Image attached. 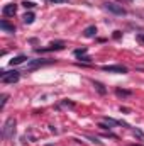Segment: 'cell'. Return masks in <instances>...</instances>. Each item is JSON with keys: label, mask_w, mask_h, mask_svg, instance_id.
Segmentation results:
<instances>
[{"label": "cell", "mask_w": 144, "mask_h": 146, "mask_svg": "<svg viewBox=\"0 0 144 146\" xmlns=\"http://www.w3.org/2000/svg\"><path fill=\"white\" fill-rule=\"evenodd\" d=\"M14 133H15V119L9 117L2 127V136H3V139H10V138H14Z\"/></svg>", "instance_id": "obj_1"}, {"label": "cell", "mask_w": 144, "mask_h": 146, "mask_svg": "<svg viewBox=\"0 0 144 146\" xmlns=\"http://www.w3.org/2000/svg\"><path fill=\"white\" fill-rule=\"evenodd\" d=\"M19 78H20V73L19 72H2L0 73V80H2V83H15V82H19Z\"/></svg>", "instance_id": "obj_2"}, {"label": "cell", "mask_w": 144, "mask_h": 146, "mask_svg": "<svg viewBox=\"0 0 144 146\" xmlns=\"http://www.w3.org/2000/svg\"><path fill=\"white\" fill-rule=\"evenodd\" d=\"M104 5H105V9H107L108 12H112V14H115V15H126V9H124L122 5L115 3V2H105Z\"/></svg>", "instance_id": "obj_3"}, {"label": "cell", "mask_w": 144, "mask_h": 146, "mask_svg": "<svg viewBox=\"0 0 144 146\" xmlns=\"http://www.w3.org/2000/svg\"><path fill=\"white\" fill-rule=\"evenodd\" d=\"M53 63V60H31V61H27V70H36L39 66H46V65H51Z\"/></svg>", "instance_id": "obj_4"}, {"label": "cell", "mask_w": 144, "mask_h": 146, "mask_svg": "<svg viewBox=\"0 0 144 146\" xmlns=\"http://www.w3.org/2000/svg\"><path fill=\"white\" fill-rule=\"evenodd\" d=\"M65 48V42L63 41H58V42H51L49 46L46 48H37V53H48V51H58V49H63Z\"/></svg>", "instance_id": "obj_5"}, {"label": "cell", "mask_w": 144, "mask_h": 146, "mask_svg": "<svg viewBox=\"0 0 144 146\" xmlns=\"http://www.w3.org/2000/svg\"><path fill=\"white\" fill-rule=\"evenodd\" d=\"M102 70L108 73H127V68L122 65H105V66H102Z\"/></svg>", "instance_id": "obj_6"}, {"label": "cell", "mask_w": 144, "mask_h": 146, "mask_svg": "<svg viewBox=\"0 0 144 146\" xmlns=\"http://www.w3.org/2000/svg\"><path fill=\"white\" fill-rule=\"evenodd\" d=\"M15 12H17V5H15V3H7V5L3 7V10H2V14H3L5 17L15 15Z\"/></svg>", "instance_id": "obj_7"}, {"label": "cell", "mask_w": 144, "mask_h": 146, "mask_svg": "<svg viewBox=\"0 0 144 146\" xmlns=\"http://www.w3.org/2000/svg\"><path fill=\"white\" fill-rule=\"evenodd\" d=\"M26 60H27V56H24V54H19V56L12 58V60L9 61V65H10V66H15V65H20V63H24Z\"/></svg>", "instance_id": "obj_8"}, {"label": "cell", "mask_w": 144, "mask_h": 146, "mask_svg": "<svg viewBox=\"0 0 144 146\" xmlns=\"http://www.w3.org/2000/svg\"><path fill=\"white\" fill-rule=\"evenodd\" d=\"M0 27H2V31H5V33H14V31H15V27H14L12 24H9L5 19L0 21Z\"/></svg>", "instance_id": "obj_9"}, {"label": "cell", "mask_w": 144, "mask_h": 146, "mask_svg": "<svg viewBox=\"0 0 144 146\" xmlns=\"http://www.w3.org/2000/svg\"><path fill=\"white\" fill-rule=\"evenodd\" d=\"M95 34H97V27H95V26H88V27L83 31V36L85 37H93Z\"/></svg>", "instance_id": "obj_10"}, {"label": "cell", "mask_w": 144, "mask_h": 146, "mask_svg": "<svg viewBox=\"0 0 144 146\" xmlns=\"http://www.w3.org/2000/svg\"><path fill=\"white\" fill-rule=\"evenodd\" d=\"M34 19H36V15H34L32 12H26V14H24V17H22V21H24L26 24H32V22H34Z\"/></svg>", "instance_id": "obj_11"}, {"label": "cell", "mask_w": 144, "mask_h": 146, "mask_svg": "<svg viewBox=\"0 0 144 146\" xmlns=\"http://www.w3.org/2000/svg\"><path fill=\"white\" fill-rule=\"evenodd\" d=\"M93 87L97 88V92H98L100 95H105V94H107V88H105V87H104L100 82H93Z\"/></svg>", "instance_id": "obj_12"}, {"label": "cell", "mask_w": 144, "mask_h": 146, "mask_svg": "<svg viewBox=\"0 0 144 146\" xmlns=\"http://www.w3.org/2000/svg\"><path fill=\"white\" fill-rule=\"evenodd\" d=\"M115 95L117 97H129L131 90H122V88H115Z\"/></svg>", "instance_id": "obj_13"}, {"label": "cell", "mask_w": 144, "mask_h": 146, "mask_svg": "<svg viewBox=\"0 0 144 146\" xmlns=\"http://www.w3.org/2000/svg\"><path fill=\"white\" fill-rule=\"evenodd\" d=\"M22 7H26V9H34V7H36V3H34V2H31V0H24V2H22Z\"/></svg>", "instance_id": "obj_14"}, {"label": "cell", "mask_w": 144, "mask_h": 146, "mask_svg": "<svg viewBox=\"0 0 144 146\" xmlns=\"http://www.w3.org/2000/svg\"><path fill=\"white\" fill-rule=\"evenodd\" d=\"M132 133H134V134H136L141 141H144V133L141 131V129H137V127H136V129H132Z\"/></svg>", "instance_id": "obj_15"}, {"label": "cell", "mask_w": 144, "mask_h": 146, "mask_svg": "<svg viewBox=\"0 0 144 146\" xmlns=\"http://www.w3.org/2000/svg\"><path fill=\"white\" fill-rule=\"evenodd\" d=\"M81 54H87V48H81V49H76V51H75V56H76V58L81 56Z\"/></svg>", "instance_id": "obj_16"}, {"label": "cell", "mask_w": 144, "mask_h": 146, "mask_svg": "<svg viewBox=\"0 0 144 146\" xmlns=\"http://www.w3.org/2000/svg\"><path fill=\"white\" fill-rule=\"evenodd\" d=\"M98 127H100V129H110L112 126H110L108 122H98Z\"/></svg>", "instance_id": "obj_17"}, {"label": "cell", "mask_w": 144, "mask_h": 146, "mask_svg": "<svg viewBox=\"0 0 144 146\" xmlns=\"http://www.w3.org/2000/svg\"><path fill=\"white\" fill-rule=\"evenodd\" d=\"M78 58H80L81 61H85V63H90V61H92V58H90V56H87V54H81V56H78Z\"/></svg>", "instance_id": "obj_18"}, {"label": "cell", "mask_w": 144, "mask_h": 146, "mask_svg": "<svg viewBox=\"0 0 144 146\" xmlns=\"http://www.w3.org/2000/svg\"><path fill=\"white\" fill-rule=\"evenodd\" d=\"M7 99H9V95H2V102H0V109H3V107H5V104H7Z\"/></svg>", "instance_id": "obj_19"}, {"label": "cell", "mask_w": 144, "mask_h": 146, "mask_svg": "<svg viewBox=\"0 0 144 146\" xmlns=\"http://www.w3.org/2000/svg\"><path fill=\"white\" fill-rule=\"evenodd\" d=\"M48 2H51V3H65L68 0H48Z\"/></svg>", "instance_id": "obj_20"}, {"label": "cell", "mask_w": 144, "mask_h": 146, "mask_svg": "<svg viewBox=\"0 0 144 146\" xmlns=\"http://www.w3.org/2000/svg\"><path fill=\"white\" fill-rule=\"evenodd\" d=\"M141 41H144V34H141Z\"/></svg>", "instance_id": "obj_21"}, {"label": "cell", "mask_w": 144, "mask_h": 146, "mask_svg": "<svg viewBox=\"0 0 144 146\" xmlns=\"http://www.w3.org/2000/svg\"><path fill=\"white\" fill-rule=\"evenodd\" d=\"M134 146H139V145H134Z\"/></svg>", "instance_id": "obj_22"}]
</instances>
